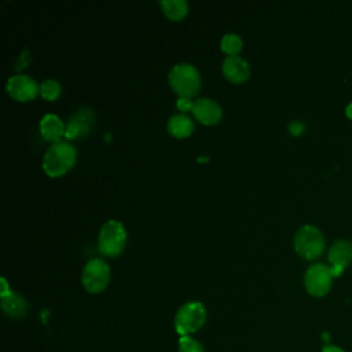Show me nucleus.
<instances>
[{
    "instance_id": "obj_1",
    "label": "nucleus",
    "mask_w": 352,
    "mask_h": 352,
    "mask_svg": "<svg viewBox=\"0 0 352 352\" xmlns=\"http://www.w3.org/2000/svg\"><path fill=\"white\" fill-rule=\"evenodd\" d=\"M77 160V150L69 140L52 143L43 157V169L50 177H59L69 172Z\"/></svg>"
},
{
    "instance_id": "obj_2",
    "label": "nucleus",
    "mask_w": 352,
    "mask_h": 352,
    "mask_svg": "<svg viewBox=\"0 0 352 352\" xmlns=\"http://www.w3.org/2000/svg\"><path fill=\"white\" fill-rule=\"evenodd\" d=\"M168 81L179 98H192L201 88V74L198 69L187 62L173 65L168 73Z\"/></svg>"
},
{
    "instance_id": "obj_3",
    "label": "nucleus",
    "mask_w": 352,
    "mask_h": 352,
    "mask_svg": "<svg viewBox=\"0 0 352 352\" xmlns=\"http://www.w3.org/2000/svg\"><path fill=\"white\" fill-rule=\"evenodd\" d=\"M293 246L298 256L305 260H314L324 252L326 239L318 227L304 224L294 232Z\"/></svg>"
},
{
    "instance_id": "obj_4",
    "label": "nucleus",
    "mask_w": 352,
    "mask_h": 352,
    "mask_svg": "<svg viewBox=\"0 0 352 352\" xmlns=\"http://www.w3.org/2000/svg\"><path fill=\"white\" fill-rule=\"evenodd\" d=\"M126 230L118 220H107L98 235V249L106 257L120 256L126 245Z\"/></svg>"
},
{
    "instance_id": "obj_5",
    "label": "nucleus",
    "mask_w": 352,
    "mask_h": 352,
    "mask_svg": "<svg viewBox=\"0 0 352 352\" xmlns=\"http://www.w3.org/2000/svg\"><path fill=\"white\" fill-rule=\"evenodd\" d=\"M206 320V309L199 301L184 302L175 315V330L177 334L190 336L199 330Z\"/></svg>"
},
{
    "instance_id": "obj_6",
    "label": "nucleus",
    "mask_w": 352,
    "mask_h": 352,
    "mask_svg": "<svg viewBox=\"0 0 352 352\" xmlns=\"http://www.w3.org/2000/svg\"><path fill=\"white\" fill-rule=\"evenodd\" d=\"M109 282L110 267L104 260L95 257L85 263L81 274V283L87 292L100 293L107 287Z\"/></svg>"
},
{
    "instance_id": "obj_7",
    "label": "nucleus",
    "mask_w": 352,
    "mask_h": 352,
    "mask_svg": "<svg viewBox=\"0 0 352 352\" xmlns=\"http://www.w3.org/2000/svg\"><path fill=\"white\" fill-rule=\"evenodd\" d=\"M333 270L323 263L311 264L304 272V286L314 297H323L329 293L333 285Z\"/></svg>"
},
{
    "instance_id": "obj_8",
    "label": "nucleus",
    "mask_w": 352,
    "mask_h": 352,
    "mask_svg": "<svg viewBox=\"0 0 352 352\" xmlns=\"http://www.w3.org/2000/svg\"><path fill=\"white\" fill-rule=\"evenodd\" d=\"M6 89L12 99L18 102H28L40 94V84L32 76L18 73L8 77Z\"/></svg>"
},
{
    "instance_id": "obj_9",
    "label": "nucleus",
    "mask_w": 352,
    "mask_h": 352,
    "mask_svg": "<svg viewBox=\"0 0 352 352\" xmlns=\"http://www.w3.org/2000/svg\"><path fill=\"white\" fill-rule=\"evenodd\" d=\"M96 114L91 107H81L74 111L66 122V139H80L91 133L95 126Z\"/></svg>"
},
{
    "instance_id": "obj_10",
    "label": "nucleus",
    "mask_w": 352,
    "mask_h": 352,
    "mask_svg": "<svg viewBox=\"0 0 352 352\" xmlns=\"http://www.w3.org/2000/svg\"><path fill=\"white\" fill-rule=\"evenodd\" d=\"M194 117L204 125H214L217 124L221 117H223V107L221 104L206 96L197 98L192 102V109H191Z\"/></svg>"
},
{
    "instance_id": "obj_11",
    "label": "nucleus",
    "mask_w": 352,
    "mask_h": 352,
    "mask_svg": "<svg viewBox=\"0 0 352 352\" xmlns=\"http://www.w3.org/2000/svg\"><path fill=\"white\" fill-rule=\"evenodd\" d=\"M327 258L334 276L341 275L352 261V242L348 239L336 241L327 252Z\"/></svg>"
},
{
    "instance_id": "obj_12",
    "label": "nucleus",
    "mask_w": 352,
    "mask_h": 352,
    "mask_svg": "<svg viewBox=\"0 0 352 352\" xmlns=\"http://www.w3.org/2000/svg\"><path fill=\"white\" fill-rule=\"evenodd\" d=\"M221 70H223V74L226 76V78L235 84L246 81L250 76L249 62L239 55L226 56L223 60V65H221Z\"/></svg>"
},
{
    "instance_id": "obj_13",
    "label": "nucleus",
    "mask_w": 352,
    "mask_h": 352,
    "mask_svg": "<svg viewBox=\"0 0 352 352\" xmlns=\"http://www.w3.org/2000/svg\"><path fill=\"white\" fill-rule=\"evenodd\" d=\"M66 132V124L56 114H45L40 120V133L45 140L52 143L62 140V136Z\"/></svg>"
},
{
    "instance_id": "obj_14",
    "label": "nucleus",
    "mask_w": 352,
    "mask_h": 352,
    "mask_svg": "<svg viewBox=\"0 0 352 352\" xmlns=\"http://www.w3.org/2000/svg\"><path fill=\"white\" fill-rule=\"evenodd\" d=\"M1 308L7 316L19 319L28 314L29 305H28V301L25 300V297H22L16 292L10 290L8 293L1 294Z\"/></svg>"
},
{
    "instance_id": "obj_15",
    "label": "nucleus",
    "mask_w": 352,
    "mask_h": 352,
    "mask_svg": "<svg viewBox=\"0 0 352 352\" xmlns=\"http://www.w3.org/2000/svg\"><path fill=\"white\" fill-rule=\"evenodd\" d=\"M166 128H168V132L173 138L183 139V138H187L192 133L194 121L186 113H177V114H173V116L169 117Z\"/></svg>"
},
{
    "instance_id": "obj_16",
    "label": "nucleus",
    "mask_w": 352,
    "mask_h": 352,
    "mask_svg": "<svg viewBox=\"0 0 352 352\" xmlns=\"http://www.w3.org/2000/svg\"><path fill=\"white\" fill-rule=\"evenodd\" d=\"M160 6L172 21H180L188 14V3L186 0H161Z\"/></svg>"
},
{
    "instance_id": "obj_17",
    "label": "nucleus",
    "mask_w": 352,
    "mask_h": 352,
    "mask_svg": "<svg viewBox=\"0 0 352 352\" xmlns=\"http://www.w3.org/2000/svg\"><path fill=\"white\" fill-rule=\"evenodd\" d=\"M220 47H221V51L227 54V56L238 55V52L243 47V40L236 33H226L220 40Z\"/></svg>"
},
{
    "instance_id": "obj_18",
    "label": "nucleus",
    "mask_w": 352,
    "mask_h": 352,
    "mask_svg": "<svg viewBox=\"0 0 352 352\" xmlns=\"http://www.w3.org/2000/svg\"><path fill=\"white\" fill-rule=\"evenodd\" d=\"M62 94V85L58 80L47 78L40 82V95L45 100H55Z\"/></svg>"
},
{
    "instance_id": "obj_19",
    "label": "nucleus",
    "mask_w": 352,
    "mask_h": 352,
    "mask_svg": "<svg viewBox=\"0 0 352 352\" xmlns=\"http://www.w3.org/2000/svg\"><path fill=\"white\" fill-rule=\"evenodd\" d=\"M179 352H205L201 342L190 336H182L179 338Z\"/></svg>"
},
{
    "instance_id": "obj_20",
    "label": "nucleus",
    "mask_w": 352,
    "mask_h": 352,
    "mask_svg": "<svg viewBox=\"0 0 352 352\" xmlns=\"http://www.w3.org/2000/svg\"><path fill=\"white\" fill-rule=\"evenodd\" d=\"M192 102H194V100H191L190 98H179L177 102H176V106H177V109H179L182 113H184V111L192 109Z\"/></svg>"
},
{
    "instance_id": "obj_21",
    "label": "nucleus",
    "mask_w": 352,
    "mask_h": 352,
    "mask_svg": "<svg viewBox=\"0 0 352 352\" xmlns=\"http://www.w3.org/2000/svg\"><path fill=\"white\" fill-rule=\"evenodd\" d=\"M289 131L293 135H300L301 132H304V124L301 121H292L289 124Z\"/></svg>"
},
{
    "instance_id": "obj_22",
    "label": "nucleus",
    "mask_w": 352,
    "mask_h": 352,
    "mask_svg": "<svg viewBox=\"0 0 352 352\" xmlns=\"http://www.w3.org/2000/svg\"><path fill=\"white\" fill-rule=\"evenodd\" d=\"M322 352H345L341 346H337V345H324L322 348Z\"/></svg>"
},
{
    "instance_id": "obj_23",
    "label": "nucleus",
    "mask_w": 352,
    "mask_h": 352,
    "mask_svg": "<svg viewBox=\"0 0 352 352\" xmlns=\"http://www.w3.org/2000/svg\"><path fill=\"white\" fill-rule=\"evenodd\" d=\"M11 289H8V283H7V280L4 279V278H1V293H0V296L1 294H6V293H8Z\"/></svg>"
},
{
    "instance_id": "obj_24",
    "label": "nucleus",
    "mask_w": 352,
    "mask_h": 352,
    "mask_svg": "<svg viewBox=\"0 0 352 352\" xmlns=\"http://www.w3.org/2000/svg\"><path fill=\"white\" fill-rule=\"evenodd\" d=\"M345 114H346V117H348L349 120H352V102H349V103L346 104V107H345Z\"/></svg>"
}]
</instances>
